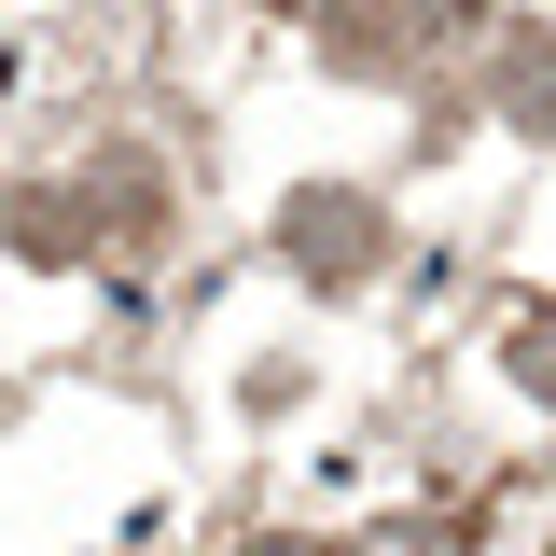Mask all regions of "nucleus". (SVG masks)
Wrapping results in <instances>:
<instances>
[{"instance_id":"obj_2","label":"nucleus","mask_w":556,"mask_h":556,"mask_svg":"<svg viewBox=\"0 0 556 556\" xmlns=\"http://www.w3.org/2000/svg\"><path fill=\"white\" fill-rule=\"evenodd\" d=\"M278 251H292L306 278H334V292H348V278L390 265V223H376V195H348V181H306V195L278 208Z\"/></svg>"},{"instance_id":"obj_1","label":"nucleus","mask_w":556,"mask_h":556,"mask_svg":"<svg viewBox=\"0 0 556 556\" xmlns=\"http://www.w3.org/2000/svg\"><path fill=\"white\" fill-rule=\"evenodd\" d=\"M459 28H486V0H348V14H334V56L376 70V84H404V70H431Z\"/></svg>"},{"instance_id":"obj_4","label":"nucleus","mask_w":556,"mask_h":556,"mask_svg":"<svg viewBox=\"0 0 556 556\" xmlns=\"http://www.w3.org/2000/svg\"><path fill=\"white\" fill-rule=\"evenodd\" d=\"M515 390H543V404H556V306L515 320Z\"/></svg>"},{"instance_id":"obj_5","label":"nucleus","mask_w":556,"mask_h":556,"mask_svg":"<svg viewBox=\"0 0 556 556\" xmlns=\"http://www.w3.org/2000/svg\"><path fill=\"white\" fill-rule=\"evenodd\" d=\"M278 14H320V28H334V14H348V0H278Z\"/></svg>"},{"instance_id":"obj_3","label":"nucleus","mask_w":556,"mask_h":556,"mask_svg":"<svg viewBox=\"0 0 556 556\" xmlns=\"http://www.w3.org/2000/svg\"><path fill=\"white\" fill-rule=\"evenodd\" d=\"M486 98H501V126L556 139V28H501V56H486Z\"/></svg>"}]
</instances>
